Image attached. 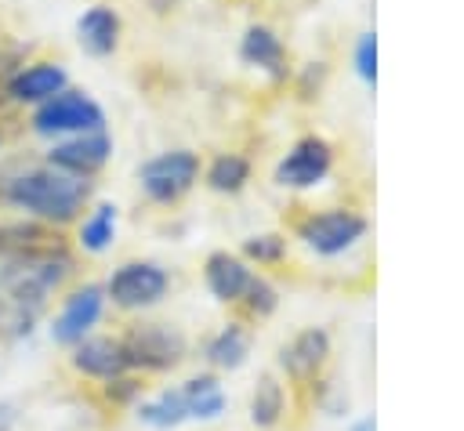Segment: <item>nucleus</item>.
I'll use <instances>...</instances> for the list:
<instances>
[{
  "label": "nucleus",
  "instance_id": "7c9ffc66",
  "mask_svg": "<svg viewBox=\"0 0 464 431\" xmlns=\"http://www.w3.org/2000/svg\"><path fill=\"white\" fill-rule=\"evenodd\" d=\"M344 431H377V417H373V413H362V417H355Z\"/></svg>",
  "mask_w": 464,
  "mask_h": 431
},
{
  "label": "nucleus",
  "instance_id": "bb28decb",
  "mask_svg": "<svg viewBox=\"0 0 464 431\" xmlns=\"http://www.w3.org/2000/svg\"><path fill=\"white\" fill-rule=\"evenodd\" d=\"M312 388V402H315V409L323 413V417H344L348 413V395L323 373L319 380H312L308 384Z\"/></svg>",
  "mask_w": 464,
  "mask_h": 431
},
{
  "label": "nucleus",
  "instance_id": "ddd939ff",
  "mask_svg": "<svg viewBox=\"0 0 464 431\" xmlns=\"http://www.w3.org/2000/svg\"><path fill=\"white\" fill-rule=\"evenodd\" d=\"M250 351H254V330L250 322H243L239 315L225 319L207 340H203V362L210 373L225 377V373H239L246 362H250Z\"/></svg>",
  "mask_w": 464,
  "mask_h": 431
},
{
  "label": "nucleus",
  "instance_id": "2eb2a0df",
  "mask_svg": "<svg viewBox=\"0 0 464 431\" xmlns=\"http://www.w3.org/2000/svg\"><path fill=\"white\" fill-rule=\"evenodd\" d=\"M290 417V391L286 380L276 369L257 373L250 395H246V424L254 431H279Z\"/></svg>",
  "mask_w": 464,
  "mask_h": 431
},
{
  "label": "nucleus",
  "instance_id": "a878e982",
  "mask_svg": "<svg viewBox=\"0 0 464 431\" xmlns=\"http://www.w3.org/2000/svg\"><path fill=\"white\" fill-rule=\"evenodd\" d=\"M33 54H36V43H29L22 36H11V33H0V91Z\"/></svg>",
  "mask_w": 464,
  "mask_h": 431
},
{
  "label": "nucleus",
  "instance_id": "f3484780",
  "mask_svg": "<svg viewBox=\"0 0 464 431\" xmlns=\"http://www.w3.org/2000/svg\"><path fill=\"white\" fill-rule=\"evenodd\" d=\"M239 58L261 72H268L272 83H283L290 76V58H286V43L279 40V33L265 22H250L239 36Z\"/></svg>",
  "mask_w": 464,
  "mask_h": 431
},
{
  "label": "nucleus",
  "instance_id": "412c9836",
  "mask_svg": "<svg viewBox=\"0 0 464 431\" xmlns=\"http://www.w3.org/2000/svg\"><path fill=\"white\" fill-rule=\"evenodd\" d=\"M130 413H134V420H138L141 427H149V431H178V427L188 424L185 398H181L178 384H167V388L145 395Z\"/></svg>",
  "mask_w": 464,
  "mask_h": 431
},
{
  "label": "nucleus",
  "instance_id": "1a4fd4ad",
  "mask_svg": "<svg viewBox=\"0 0 464 431\" xmlns=\"http://www.w3.org/2000/svg\"><path fill=\"white\" fill-rule=\"evenodd\" d=\"M334 170V145L323 138V134H301L276 163L272 170V181L279 188H290V192H308L315 185H323Z\"/></svg>",
  "mask_w": 464,
  "mask_h": 431
},
{
  "label": "nucleus",
  "instance_id": "c756f323",
  "mask_svg": "<svg viewBox=\"0 0 464 431\" xmlns=\"http://www.w3.org/2000/svg\"><path fill=\"white\" fill-rule=\"evenodd\" d=\"M22 402L18 398H11V395H4L0 398V431H18L22 427Z\"/></svg>",
  "mask_w": 464,
  "mask_h": 431
},
{
  "label": "nucleus",
  "instance_id": "393cba45",
  "mask_svg": "<svg viewBox=\"0 0 464 431\" xmlns=\"http://www.w3.org/2000/svg\"><path fill=\"white\" fill-rule=\"evenodd\" d=\"M279 286L265 275V272H254V279H250V286H246V293L239 297V319L243 322H265V319H272L276 311H279Z\"/></svg>",
  "mask_w": 464,
  "mask_h": 431
},
{
  "label": "nucleus",
  "instance_id": "20e7f679",
  "mask_svg": "<svg viewBox=\"0 0 464 431\" xmlns=\"http://www.w3.org/2000/svg\"><path fill=\"white\" fill-rule=\"evenodd\" d=\"M370 232L366 214H359L355 206H323V210H308L304 217H297L294 225V239H301L304 250H312L323 261H337L344 254H352Z\"/></svg>",
  "mask_w": 464,
  "mask_h": 431
},
{
  "label": "nucleus",
  "instance_id": "5701e85b",
  "mask_svg": "<svg viewBox=\"0 0 464 431\" xmlns=\"http://www.w3.org/2000/svg\"><path fill=\"white\" fill-rule=\"evenodd\" d=\"M145 395H149V380L138 373H123V377L105 380V384H94V402L105 413H130Z\"/></svg>",
  "mask_w": 464,
  "mask_h": 431
},
{
  "label": "nucleus",
  "instance_id": "2f4dec72",
  "mask_svg": "<svg viewBox=\"0 0 464 431\" xmlns=\"http://www.w3.org/2000/svg\"><path fill=\"white\" fill-rule=\"evenodd\" d=\"M0 148H4V130H0Z\"/></svg>",
  "mask_w": 464,
  "mask_h": 431
},
{
  "label": "nucleus",
  "instance_id": "dca6fc26",
  "mask_svg": "<svg viewBox=\"0 0 464 431\" xmlns=\"http://www.w3.org/2000/svg\"><path fill=\"white\" fill-rule=\"evenodd\" d=\"M65 243V232L51 228V225H40L25 214H0V261H11V257H29V254H40V250H51Z\"/></svg>",
  "mask_w": 464,
  "mask_h": 431
},
{
  "label": "nucleus",
  "instance_id": "0eeeda50",
  "mask_svg": "<svg viewBox=\"0 0 464 431\" xmlns=\"http://www.w3.org/2000/svg\"><path fill=\"white\" fill-rule=\"evenodd\" d=\"M203 163L192 148H163L138 163V188L156 206H178L199 181Z\"/></svg>",
  "mask_w": 464,
  "mask_h": 431
},
{
  "label": "nucleus",
  "instance_id": "a211bd4d",
  "mask_svg": "<svg viewBox=\"0 0 464 431\" xmlns=\"http://www.w3.org/2000/svg\"><path fill=\"white\" fill-rule=\"evenodd\" d=\"M120 36H123V18H120V11L112 4H91L76 18V43L91 58L116 54L120 51Z\"/></svg>",
  "mask_w": 464,
  "mask_h": 431
},
{
  "label": "nucleus",
  "instance_id": "4468645a",
  "mask_svg": "<svg viewBox=\"0 0 464 431\" xmlns=\"http://www.w3.org/2000/svg\"><path fill=\"white\" fill-rule=\"evenodd\" d=\"M250 279H254V268L236 250H210L203 257V286L225 308H236L239 304V297L246 293Z\"/></svg>",
  "mask_w": 464,
  "mask_h": 431
},
{
  "label": "nucleus",
  "instance_id": "aec40b11",
  "mask_svg": "<svg viewBox=\"0 0 464 431\" xmlns=\"http://www.w3.org/2000/svg\"><path fill=\"white\" fill-rule=\"evenodd\" d=\"M116 228H120V206L112 199H94L87 214L72 225V250L87 257H102L105 250H112Z\"/></svg>",
  "mask_w": 464,
  "mask_h": 431
},
{
  "label": "nucleus",
  "instance_id": "6e6552de",
  "mask_svg": "<svg viewBox=\"0 0 464 431\" xmlns=\"http://www.w3.org/2000/svg\"><path fill=\"white\" fill-rule=\"evenodd\" d=\"M330 355H334V333L326 326H304L290 340L279 344L276 373L294 388H308L312 380H319L326 373Z\"/></svg>",
  "mask_w": 464,
  "mask_h": 431
},
{
  "label": "nucleus",
  "instance_id": "4be33fe9",
  "mask_svg": "<svg viewBox=\"0 0 464 431\" xmlns=\"http://www.w3.org/2000/svg\"><path fill=\"white\" fill-rule=\"evenodd\" d=\"M250 159L243 152H218L207 167H203V185L218 196H239L250 185Z\"/></svg>",
  "mask_w": 464,
  "mask_h": 431
},
{
  "label": "nucleus",
  "instance_id": "423d86ee",
  "mask_svg": "<svg viewBox=\"0 0 464 431\" xmlns=\"http://www.w3.org/2000/svg\"><path fill=\"white\" fill-rule=\"evenodd\" d=\"M105 123L109 120H105L102 101L72 83L58 91L54 98H47L44 105L29 109V130L47 141H62V138L87 134V130H105Z\"/></svg>",
  "mask_w": 464,
  "mask_h": 431
},
{
  "label": "nucleus",
  "instance_id": "b1692460",
  "mask_svg": "<svg viewBox=\"0 0 464 431\" xmlns=\"http://www.w3.org/2000/svg\"><path fill=\"white\" fill-rule=\"evenodd\" d=\"M254 272L257 268H276V264H283L286 257H290V239L283 235V232H254V235H246L243 243H239V250H236Z\"/></svg>",
  "mask_w": 464,
  "mask_h": 431
},
{
  "label": "nucleus",
  "instance_id": "9b49d317",
  "mask_svg": "<svg viewBox=\"0 0 464 431\" xmlns=\"http://www.w3.org/2000/svg\"><path fill=\"white\" fill-rule=\"evenodd\" d=\"M65 369L76 380H87V384H105L112 377L130 373L127 355H123V344H120L116 333H91L80 344H72L65 351Z\"/></svg>",
  "mask_w": 464,
  "mask_h": 431
},
{
  "label": "nucleus",
  "instance_id": "c85d7f7f",
  "mask_svg": "<svg viewBox=\"0 0 464 431\" xmlns=\"http://www.w3.org/2000/svg\"><path fill=\"white\" fill-rule=\"evenodd\" d=\"M323 80H326V62H308V65L297 72V98H301V101L319 98Z\"/></svg>",
  "mask_w": 464,
  "mask_h": 431
},
{
  "label": "nucleus",
  "instance_id": "f257e3e1",
  "mask_svg": "<svg viewBox=\"0 0 464 431\" xmlns=\"http://www.w3.org/2000/svg\"><path fill=\"white\" fill-rule=\"evenodd\" d=\"M94 192H98V181L62 174L44 159L18 156L0 163V210L25 214L58 232H69L87 214V206L94 203Z\"/></svg>",
  "mask_w": 464,
  "mask_h": 431
},
{
  "label": "nucleus",
  "instance_id": "39448f33",
  "mask_svg": "<svg viewBox=\"0 0 464 431\" xmlns=\"http://www.w3.org/2000/svg\"><path fill=\"white\" fill-rule=\"evenodd\" d=\"M105 290L98 279H83V283H72L58 293V308L44 319V330H47V340L62 351H69L72 344H80L83 337L98 333L102 319H105Z\"/></svg>",
  "mask_w": 464,
  "mask_h": 431
},
{
  "label": "nucleus",
  "instance_id": "cd10ccee",
  "mask_svg": "<svg viewBox=\"0 0 464 431\" xmlns=\"http://www.w3.org/2000/svg\"><path fill=\"white\" fill-rule=\"evenodd\" d=\"M355 72H359V80L362 83H377V33H362L359 40H355Z\"/></svg>",
  "mask_w": 464,
  "mask_h": 431
},
{
  "label": "nucleus",
  "instance_id": "6ab92c4d",
  "mask_svg": "<svg viewBox=\"0 0 464 431\" xmlns=\"http://www.w3.org/2000/svg\"><path fill=\"white\" fill-rule=\"evenodd\" d=\"M178 391H181V398H185L188 424H218V420L228 413V391H225L221 377L210 373V369L188 373V377L178 384Z\"/></svg>",
  "mask_w": 464,
  "mask_h": 431
},
{
  "label": "nucleus",
  "instance_id": "f8f14e48",
  "mask_svg": "<svg viewBox=\"0 0 464 431\" xmlns=\"http://www.w3.org/2000/svg\"><path fill=\"white\" fill-rule=\"evenodd\" d=\"M69 87V72L62 62L54 58H29L0 91V98L11 105V109H36L44 105L47 98H54L58 91Z\"/></svg>",
  "mask_w": 464,
  "mask_h": 431
},
{
  "label": "nucleus",
  "instance_id": "f03ea898",
  "mask_svg": "<svg viewBox=\"0 0 464 431\" xmlns=\"http://www.w3.org/2000/svg\"><path fill=\"white\" fill-rule=\"evenodd\" d=\"M120 344H123V355H127V366L130 373L138 377H167L174 369H181L192 355V340L188 333L178 326V322H167V319H130L123 322V330L116 333Z\"/></svg>",
  "mask_w": 464,
  "mask_h": 431
},
{
  "label": "nucleus",
  "instance_id": "7ed1b4c3",
  "mask_svg": "<svg viewBox=\"0 0 464 431\" xmlns=\"http://www.w3.org/2000/svg\"><path fill=\"white\" fill-rule=\"evenodd\" d=\"M170 286H174V275L156 257H127L102 279L105 301L123 315H145L160 308L170 297Z\"/></svg>",
  "mask_w": 464,
  "mask_h": 431
},
{
  "label": "nucleus",
  "instance_id": "9d476101",
  "mask_svg": "<svg viewBox=\"0 0 464 431\" xmlns=\"http://www.w3.org/2000/svg\"><path fill=\"white\" fill-rule=\"evenodd\" d=\"M47 167L62 170V174H72V177H98L109 159H112V134L109 127L105 130H87V134H72V138H62V141H51L47 152L40 156Z\"/></svg>",
  "mask_w": 464,
  "mask_h": 431
}]
</instances>
